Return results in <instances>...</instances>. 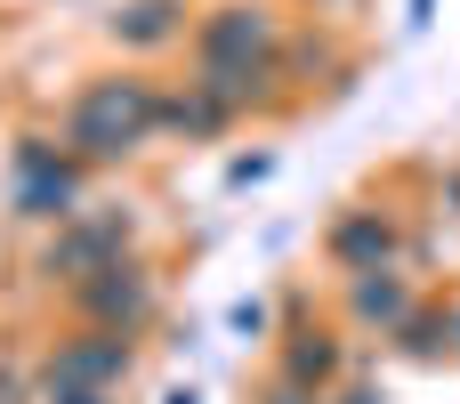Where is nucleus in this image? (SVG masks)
<instances>
[{"label":"nucleus","instance_id":"obj_1","mask_svg":"<svg viewBox=\"0 0 460 404\" xmlns=\"http://www.w3.org/2000/svg\"><path fill=\"white\" fill-rule=\"evenodd\" d=\"M137 121H146V97L137 89H97L89 113H81V138H129Z\"/></svg>","mask_w":460,"mask_h":404}]
</instances>
